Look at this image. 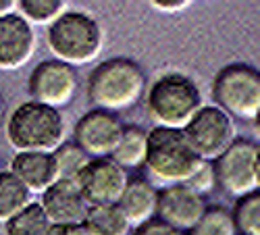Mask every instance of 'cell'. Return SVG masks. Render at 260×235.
Instances as JSON below:
<instances>
[{
  "label": "cell",
  "mask_w": 260,
  "mask_h": 235,
  "mask_svg": "<svg viewBox=\"0 0 260 235\" xmlns=\"http://www.w3.org/2000/svg\"><path fill=\"white\" fill-rule=\"evenodd\" d=\"M142 100L154 127L167 129H183L204 104L198 83L181 71H165L154 77Z\"/></svg>",
  "instance_id": "6da1fadb"
},
{
  "label": "cell",
  "mask_w": 260,
  "mask_h": 235,
  "mask_svg": "<svg viewBox=\"0 0 260 235\" xmlns=\"http://www.w3.org/2000/svg\"><path fill=\"white\" fill-rule=\"evenodd\" d=\"M146 73L132 58L115 56L96 65L88 77L85 96L98 111L119 113L134 109L144 98Z\"/></svg>",
  "instance_id": "7a4b0ae2"
},
{
  "label": "cell",
  "mask_w": 260,
  "mask_h": 235,
  "mask_svg": "<svg viewBox=\"0 0 260 235\" xmlns=\"http://www.w3.org/2000/svg\"><path fill=\"white\" fill-rule=\"evenodd\" d=\"M5 136L15 152H54L64 142L67 125L60 111L27 100L7 115Z\"/></svg>",
  "instance_id": "3957f363"
},
{
  "label": "cell",
  "mask_w": 260,
  "mask_h": 235,
  "mask_svg": "<svg viewBox=\"0 0 260 235\" xmlns=\"http://www.w3.org/2000/svg\"><path fill=\"white\" fill-rule=\"evenodd\" d=\"M46 46L54 60L71 67H81L100 56L104 33L94 15L67 9L52 25H48Z\"/></svg>",
  "instance_id": "277c9868"
},
{
  "label": "cell",
  "mask_w": 260,
  "mask_h": 235,
  "mask_svg": "<svg viewBox=\"0 0 260 235\" xmlns=\"http://www.w3.org/2000/svg\"><path fill=\"white\" fill-rule=\"evenodd\" d=\"M200 158L191 150L181 129H167V127H152L148 131V150L144 169L154 183L183 185L191 175Z\"/></svg>",
  "instance_id": "5b68a950"
},
{
  "label": "cell",
  "mask_w": 260,
  "mask_h": 235,
  "mask_svg": "<svg viewBox=\"0 0 260 235\" xmlns=\"http://www.w3.org/2000/svg\"><path fill=\"white\" fill-rule=\"evenodd\" d=\"M212 100L233 121H256L260 117V73L246 62H231L212 79Z\"/></svg>",
  "instance_id": "8992f818"
},
{
  "label": "cell",
  "mask_w": 260,
  "mask_h": 235,
  "mask_svg": "<svg viewBox=\"0 0 260 235\" xmlns=\"http://www.w3.org/2000/svg\"><path fill=\"white\" fill-rule=\"evenodd\" d=\"M216 187L233 198L260 189V146L248 138H235L227 150L212 160Z\"/></svg>",
  "instance_id": "52a82bcc"
},
{
  "label": "cell",
  "mask_w": 260,
  "mask_h": 235,
  "mask_svg": "<svg viewBox=\"0 0 260 235\" xmlns=\"http://www.w3.org/2000/svg\"><path fill=\"white\" fill-rule=\"evenodd\" d=\"M181 131L196 156L210 162L219 158L237 138L235 121L214 104H202Z\"/></svg>",
  "instance_id": "ba28073f"
},
{
  "label": "cell",
  "mask_w": 260,
  "mask_h": 235,
  "mask_svg": "<svg viewBox=\"0 0 260 235\" xmlns=\"http://www.w3.org/2000/svg\"><path fill=\"white\" fill-rule=\"evenodd\" d=\"M79 75L75 67L64 65L60 60H42L27 79V92L34 102H40L50 109H64L77 94Z\"/></svg>",
  "instance_id": "9c48e42d"
},
{
  "label": "cell",
  "mask_w": 260,
  "mask_h": 235,
  "mask_svg": "<svg viewBox=\"0 0 260 235\" xmlns=\"http://www.w3.org/2000/svg\"><path fill=\"white\" fill-rule=\"evenodd\" d=\"M127 181V171L111 158H90L75 183L88 206H104L119 202Z\"/></svg>",
  "instance_id": "30bf717a"
},
{
  "label": "cell",
  "mask_w": 260,
  "mask_h": 235,
  "mask_svg": "<svg viewBox=\"0 0 260 235\" xmlns=\"http://www.w3.org/2000/svg\"><path fill=\"white\" fill-rule=\"evenodd\" d=\"M121 131L123 123L117 115L94 109L81 115L75 123L73 144H77L90 158H111Z\"/></svg>",
  "instance_id": "8fae6325"
},
{
  "label": "cell",
  "mask_w": 260,
  "mask_h": 235,
  "mask_svg": "<svg viewBox=\"0 0 260 235\" xmlns=\"http://www.w3.org/2000/svg\"><path fill=\"white\" fill-rule=\"evenodd\" d=\"M38 46L34 27L17 13L0 17V71H17L31 60Z\"/></svg>",
  "instance_id": "7c38bea8"
},
{
  "label": "cell",
  "mask_w": 260,
  "mask_h": 235,
  "mask_svg": "<svg viewBox=\"0 0 260 235\" xmlns=\"http://www.w3.org/2000/svg\"><path fill=\"white\" fill-rule=\"evenodd\" d=\"M206 210V198L193 194L185 185H169L158 189L156 219L187 233Z\"/></svg>",
  "instance_id": "4fadbf2b"
},
{
  "label": "cell",
  "mask_w": 260,
  "mask_h": 235,
  "mask_svg": "<svg viewBox=\"0 0 260 235\" xmlns=\"http://www.w3.org/2000/svg\"><path fill=\"white\" fill-rule=\"evenodd\" d=\"M38 204L44 210L50 225H81L85 212L90 208L75 181L60 179L40 196Z\"/></svg>",
  "instance_id": "5bb4252c"
},
{
  "label": "cell",
  "mask_w": 260,
  "mask_h": 235,
  "mask_svg": "<svg viewBox=\"0 0 260 235\" xmlns=\"http://www.w3.org/2000/svg\"><path fill=\"white\" fill-rule=\"evenodd\" d=\"M7 171L27 187L31 196H42L52 183L58 181L50 152H15Z\"/></svg>",
  "instance_id": "9a60e30c"
},
{
  "label": "cell",
  "mask_w": 260,
  "mask_h": 235,
  "mask_svg": "<svg viewBox=\"0 0 260 235\" xmlns=\"http://www.w3.org/2000/svg\"><path fill=\"white\" fill-rule=\"evenodd\" d=\"M156 202H158V187L144 177H134L127 181L117 206L121 208L129 225L140 227L156 219Z\"/></svg>",
  "instance_id": "2e32d148"
},
{
  "label": "cell",
  "mask_w": 260,
  "mask_h": 235,
  "mask_svg": "<svg viewBox=\"0 0 260 235\" xmlns=\"http://www.w3.org/2000/svg\"><path fill=\"white\" fill-rule=\"evenodd\" d=\"M148 150V131L140 125H123L121 138L111 154V160L117 162L123 171L142 169Z\"/></svg>",
  "instance_id": "e0dca14e"
},
{
  "label": "cell",
  "mask_w": 260,
  "mask_h": 235,
  "mask_svg": "<svg viewBox=\"0 0 260 235\" xmlns=\"http://www.w3.org/2000/svg\"><path fill=\"white\" fill-rule=\"evenodd\" d=\"M81 227L88 235H127L132 229L117 204L90 206Z\"/></svg>",
  "instance_id": "ac0fdd59"
},
{
  "label": "cell",
  "mask_w": 260,
  "mask_h": 235,
  "mask_svg": "<svg viewBox=\"0 0 260 235\" xmlns=\"http://www.w3.org/2000/svg\"><path fill=\"white\" fill-rule=\"evenodd\" d=\"M31 202L34 200L27 187L5 169L0 173V223L9 221L11 217H15L17 212H21Z\"/></svg>",
  "instance_id": "d6986e66"
},
{
  "label": "cell",
  "mask_w": 260,
  "mask_h": 235,
  "mask_svg": "<svg viewBox=\"0 0 260 235\" xmlns=\"http://www.w3.org/2000/svg\"><path fill=\"white\" fill-rule=\"evenodd\" d=\"M3 225V235H46L50 229V221L38 202H31Z\"/></svg>",
  "instance_id": "ffe728a7"
},
{
  "label": "cell",
  "mask_w": 260,
  "mask_h": 235,
  "mask_svg": "<svg viewBox=\"0 0 260 235\" xmlns=\"http://www.w3.org/2000/svg\"><path fill=\"white\" fill-rule=\"evenodd\" d=\"M67 3L62 0H19L15 13L34 25H52L54 21L67 11Z\"/></svg>",
  "instance_id": "44dd1931"
},
{
  "label": "cell",
  "mask_w": 260,
  "mask_h": 235,
  "mask_svg": "<svg viewBox=\"0 0 260 235\" xmlns=\"http://www.w3.org/2000/svg\"><path fill=\"white\" fill-rule=\"evenodd\" d=\"M50 154L56 166V177L60 181H77L85 164L90 162V156L73 142H62Z\"/></svg>",
  "instance_id": "7402d4cb"
},
{
  "label": "cell",
  "mask_w": 260,
  "mask_h": 235,
  "mask_svg": "<svg viewBox=\"0 0 260 235\" xmlns=\"http://www.w3.org/2000/svg\"><path fill=\"white\" fill-rule=\"evenodd\" d=\"M187 235H240L235 229L231 210L225 206H206L200 221L193 225Z\"/></svg>",
  "instance_id": "603a6c76"
},
{
  "label": "cell",
  "mask_w": 260,
  "mask_h": 235,
  "mask_svg": "<svg viewBox=\"0 0 260 235\" xmlns=\"http://www.w3.org/2000/svg\"><path fill=\"white\" fill-rule=\"evenodd\" d=\"M237 233L242 235H260V194L235 198V206L231 210Z\"/></svg>",
  "instance_id": "cb8c5ba5"
},
{
  "label": "cell",
  "mask_w": 260,
  "mask_h": 235,
  "mask_svg": "<svg viewBox=\"0 0 260 235\" xmlns=\"http://www.w3.org/2000/svg\"><path fill=\"white\" fill-rule=\"evenodd\" d=\"M187 189H191L193 194H198L202 198H206L208 194L216 189V175H214V166L210 160H200L196 164V169L191 171V175L185 179L183 183Z\"/></svg>",
  "instance_id": "d4e9b609"
},
{
  "label": "cell",
  "mask_w": 260,
  "mask_h": 235,
  "mask_svg": "<svg viewBox=\"0 0 260 235\" xmlns=\"http://www.w3.org/2000/svg\"><path fill=\"white\" fill-rule=\"evenodd\" d=\"M134 235H187L179 229H173L171 225L158 221V219H152V221H148L140 227H136V233Z\"/></svg>",
  "instance_id": "484cf974"
},
{
  "label": "cell",
  "mask_w": 260,
  "mask_h": 235,
  "mask_svg": "<svg viewBox=\"0 0 260 235\" xmlns=\"http://www.w3.org/2000/svg\"><path fill=\"white\" fill-rule=\"evenodd\" d=\"M189 0H154L152 9L160 11V13H181L189 7Z\"/></svg>",
  "instance_id": "4316f807"
},
{
  "label": "cell",
  "mask_w": 260,
  "mask_h": 235,
  "mask_svg": "<svg viewBox=\"0 0 260 235\" xmlns=\"http://www.w3.org/2000/svg\"><path fill=\"white\" fill-rule=\"evenodd\" d=\"M46 235H88L81 225H50Z\"/></svg>",
  "instance_id": "83f0119b"
},
{
  "label": "cell",
  "mask_w": 260,
  "mask_h": 235,
  "mask_svg": "<svg viewBox=\"0 0 260 235\" xmlns=\"http://www.w3.org/2000/svg\"><path fill=\"white\" fill-rule=\"evenodd\" d=\"M15 7H17L15 0H0V17L15 13Z\"/></svg>",
  "instance_id": "f1b7e54d"
},
{
  "label": "cell",
  "mask_w": 260,
  "mask_h": 235,
  "mask_svg": "<svg viewBox=\"0 0 260 235\" xmlns=\"http://www.w3.org/2000/svg\"><path fill=\"white\" fill-rule=\"evenodd\" d=\"M5 119V98H3V94H0V121Z\"/></svg>",
  "instance_id": "f546056e"
},
{
  "label": "cell",
  "mask_w": 260,
  "mask_h": 235,
  "mask_svg": "<svg viewBox=\"0 0 260 235\" xmlns=\"http://www.w3.org/2000/svg\"><path fill=\"white\" fill-rule=\"evenodd\" d=\"M3 171H5V169H3V160H0V173H3Z\"/></svg>",
  "instance_id": "4dcf8cb0"
},
{
  "label": "cell",
  "mask_w": 260,
  "mask_h": 235,
  "mask_svg": "<svg viewBox=\"0 0 260 235\" xmlns=\"http://www.w3.org/2000/svg\"><path fill=\"white\" fill-rule=\"evenodd\" d=\"M0 235H3V233H0Z\"/></svg>",
  "instance_id": "1f68e13d"
}]
</instances>
